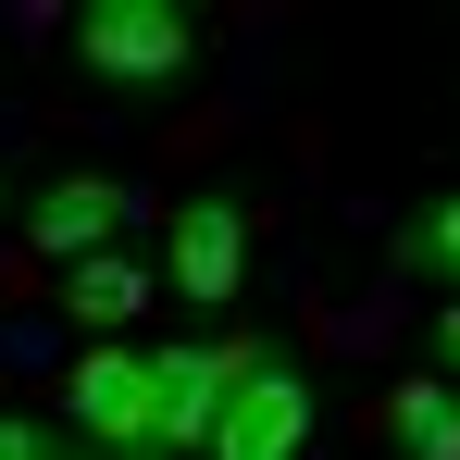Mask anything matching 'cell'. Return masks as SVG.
Returning <instances> with one entry per match:
<instances>
[{"label": "cell", "mask_w": 460, "mask_h": 460, "mask_svg": "<svg viewBox=\"0 0 460 460\" xmlns=\"http://www.w3.org/2000/svg\"><path fill=\"white\" fill-rule=\"evenodd\" d=\"M162 249H174V299H187V311H225L236 274H249V212H236V199H174Z\"/></svg>", "instance_id": "5"}, {"label": "cell", "mask_w": 460, "mask_h": 460, "mask_svg": "<svg viewBox=\"0 0 460 460\" xmlns=\"http://www.w3.org/2000/svg\"><path fill=\"white\" fill-rule=\"evenodd\" d=\"M125 212H137V199H125L112 174H50V187H38V249L75 274V261H100V236L125 225Z\"/></svg>", "instance_id": "6"}, {"label": "cell", "mask_w": 460, "mask_h": 460, "mask_svg": "<svg viewBox=\"0 0 460 460\" xmlns=\"http://www.w3.org/2000/svg\"><path fill=\"white\" fill-rule=\"evenodd\" d=\"M311 448V374L287 349H261L249 374H236L225 423H212V460H299Z\"/></svg>", "instance_id": "4"}, {"label": "cell", "mask_w": 460, "mask_h": 460, "mask_svg": "<svg viewBox=\"0 0 460 460\" xmlns=\"http://www.w3.org/2000/svg\"><path fill=\"white\" fill-rule=\"evenodd\" d=\"M63 423H75V448H112V460H150L162 448V385L137 349H87L75 374H63Z\"/></svg>", "instance_id": "2"}, {"label": "cell", "mask_w": 460, "mask_h": 460, "mask_svg": "<svg viewBox=\"0 0 460 460\" xmlns=\"http://www.w3.org/2000/svg\"><path fill=\"white\" fill-rule=\"evenodd\" d=\"M398 274H423V287H460V187H448V199H423V212L398 225Z\"/></svg>", "instance_id": "9"}, {"label": "cell", "mask_w": 460, "mask_h": 460, "mask_svg": "<svg viewBox=\"0 0 460 460\" xmlns=\"http://www.w3.org/2000/svg\"><path fill=\"white\" fill-rule=\"evenodd\" d=\"M249 361H261V349H236V336H174V349H150V385H162V448L150 460L212 448V423H225V398H236Z\"/></svg>", "instance_id": "3"}, {"label": "cell", "mask_w": 460, "mask_h": 460, "mask_svg": "<svg viewBox=\"0 0 460 460\" xmlns=\"http://www.w3.org/2000/svg\"><path fill=\"white\" fill-rule=\"evenodd\" d=\"M398 448H411V460H460V398H448V374H411V385H398Z\"/></svg>", "instance_id": "8"}, {"label": "cell", "mask_w": 460, "mask_h": 460, "mask_svg": "<svg viewBox=\"0 0 460 460\" xmlns=\"http://www.w3.org/2000/svg\"><path fill=\"white\" fill-rule=\"evenodd\" d=\"M63 460H112V448H63Z\"/></svg>", "instance_id": "12"}, {"label": "cell", "mask_w": 460, "mask_h": 460, "mask_svg": "<svg viewBox=\"0 0 460 460\" xmlns=\"http://www.w3.org/2000/svg\"><path fill=\"white\" fill-rule=\"evenodd\" d=\"M0 460H50V448H38V423H25V411H0Z\"/></svg>", "instance_id": "10"}, {"label": "cell", "mask_w": 460, "mask_h": 460, "mask_svg": "<svg viewBox=\"0 0 460 460\" xmlns=\"http://www.w3.org/2000/svg\"><path fill=\"white\" fill-rule=\"evenodd\" d=\"M75 63L112 87H174V75H199V25L162 0H100V13H75Z\"/></svg>", "instance_id": "1"}, {"label": "cell", "mask_w": 460, "mask_h": 460, "mask_svg": "<svg viewBox=\"0 0 460 460\" xmlns=\"http://www.w3.org/2000/svg\"><path fill=\"white\" fill-rule=\"evenodd\" d=\"M436 361H448V374H460V299H448V323H436Z\"/></svg>", "instance_id": "11"}, {"label": "cell", "mask_w": 460, "mask_h": 460, "mask_svg": "<svg viewBox=\"0 0 460 460\" xmlns=\"http://www.w3.org/2000/svg\"><path fill=\"white\" fill-rule=\"evenodd\" d=\"M150 299H162V287L137 274V261H75V274H63V311H75L87 336H112V323H137Z\"/></svg>", "instance_id": "7"}]
</instances>
